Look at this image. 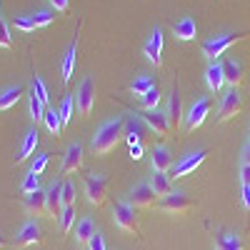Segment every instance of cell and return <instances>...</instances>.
Returning a JSON list of instances; mask_svg holds the SVG:
<instances>
[{"label":"cell","mask_w":250,"mask_h":250,"mask_svg":"<svg viewBox=\"0 0 250 250\" xmlns=\"http://www.w3.org/2000/svg\"><path fill=\"white\" fill-rule=\"evenodd\" d=\"M123 135H125V118H113L108 123H103L93 138L95 155H108L110 150H115Z\"/></svg>","instance_id":"obj_1"},{"label":"cell","mask_w":250,"mask_h":250,"mask_svg":"<svg viewBox=\"0 0 250 250\" xmlns=\"http://www.w3.org/2000/svg\"><path fill=\"white\" fill-rule=\"evenodd\" d=\"M248 33H220V35H215V38H210V40H205V43L200 45L203 48V55L210 60V62H218L228 50H230L238 40H243Z\"/></svg>","instance_id":"obj_2"},{"label":"cell","mask_w":250,"mask_h":250,"mask_svg":"<svg viewBox=\"0 0 250 250\" xmlns=\"http://www.w3.org/2000/svg\"><path fill=\"white\" fill-rule=\"evenodd\" d=\"M113 220H115V225L120 228V230H125V233H133V235L140 233L138 213H135V208L128 200H118L113 205Z\"/></svg>","instance_id":"obj_3"},{"label":"cell","mask_w":250,"mask_h":250,"mask_svg":"<svg viewBox=\"0 0 250 250\" xmlns=\"http://www.w3.org/2000/svg\"><path fill=\"white\" fill-rule=\"evenodd\" d=\"M75 105H78V113L80 118H88L95 108V83L90 75H85L78 85V93H75Z\"/></svg>","instance_id":"obj_4"},{"label":"cell","mask_w":250,"mask_h":250,"mask_svg":"<svg viewBox=\"0 0 250 250\" xmlns=\"http://www.w3.org/2000/svg\"><path fill=\"white\" fill-rule=\"evenodd\" d=\"M85 195H88V203L100 208L108 198V178L103 173H90L85 175Z\"/></svg>","instance_id":"obj_5"},{"label":"cell","mask_w":250,"mask_h":250,"mask_svg":"<svg viewBox=\"0 0 250 250\" xmlns=\"http://www.w3.org/2000/svg\"><path fill=\"white\" fill-rule=\"evenodd\" d=\"M240 110H243V95H240V90L238 88H228L223 100H220V105H218V123L233 120Z\"/></svg>","instance_id":"obj_6"},{"label":"cell","mask_w":250,"mask_h":250,"mask_svg":"<svg viewBox=\"0 0 250 250\" xmlns=\"http://www.w3.org/2000/svg\"><path fill=\"white\" fill-rule=\"evenodd\" d=\"M210 108H213V100H210V98H198V100H193L190 110L185 113V130L200 128V125L205 123V118H208V113H210Z\"/></svg>","instance_id":"obj_7"},{"label":"cell","mask_w":250,"mask_h":250,"mask_svg":"<svg viewBox=\"0 0 250 250\" xmlns=\"http://www.w3.org/2000/svg\"><path fill=\"white\" fill-rule=\"evenodd\" d=\"M160 210H165V213H170V215H185L188 210L193 208V200L188 198L185 193H180V190H173L170 195H165V198H160Z\"/></svg>","instance_id":"obj_8"},{"label":"cell","mask_w":250,"mask_h":250,"mask_svg":"<svg viewBox=\"0 0 250 250\" xmlns=\"http://www.w3.org/2000/svg\"><path fill=\"white\" fill-rule=\"evenodd\" d=\"M168 123H170V133H178L180 130V123L185 118V110H183V95H180V88L178 83H173V90H170V103H168Z\"/></svg>","instance_id":"obj_9"},{"label":"cell","mask_w":250,"mask_h":250,"mask_svg":"<svg viewBox=\"0 0 250 250\" xmlns=\"http://www.w3.org/2000/svg\"><path fill=\"white\" fill-rule=\"evenodd\" d=\"M128 203L135 208V210H138V208H153L158 203V195L150 188V183H138L130 190V195H128Z\"/></svg>","instance_id":"obj_10"},{"label":"cell","mask_w":250,"mask_h":250,"mask_svg":"<svg viewBox=\"0 0 250 250\" xmlns=\"http://www.w3.org/2000/svg\"><path fill=\"white\" fill-rule=\"evenodd\" d=\"M140 120L148 125L158 138H168L170 135V123H168V115H165L163 110H145L140 115Z\"/></svg>","instance_id":"obj_11"},{"label":"cell","mask_w":250,"mask_h":250,"mask_svg":"<svg viewBox=\"0 0 250 250\" xmlns=\"http://www.w3.org/2000/svg\"><path fill=\"white\" fill-rule=\"evenodd\" d=\"M205 155H208V150L205 148H200V150H195V153H190L188 158H183L175 168H173V180H180V178H185V175H190V173H195L198 168H200V163L205 160Z\"/></svg>","instance_id":"obj_12"},{"label":"cell","mask_w":250,"mask_h":250,"mask_svg":"<svg viewBox=\"0 0 250 250\" xmlns=\"http://www.w3.org/2000/svg\"><path fill=\"white\" fill-rule=\"evenodd\" d=\"M143 53H145V58H148L155 68L163 65V28H160V25L153 28V33H150V38H148V43H145Z\"/></svg>","instance_id":"obj_13"},{"label":"cell","mask_w":250,"mask_h":250,"mask_svg":"<svg viewBox=\"0 0 250 250\" xmlns=\"http://www.w3.org/2000/svg\"><path fill=\"white\" fill-rule=\"evenodd\" d=\"M83 168V145L80 143H73L68 145L65 155H62V165H60V175L65 178L70 173H78Z\"/></svg>","instance_id":"obj_14"},{"label":"cell","mask_w":250,"mask_h":250,"mask_svg":"<svg viewBox=\"0 0 250 250\" xmlns=\"http://www.w3.org/2000/svg\"><path fill=\"white\" fill-rule=\"evenodd\" d=\"M223 75H225V83L230 88H240V83L245 80V65L238 58H225L223 60Z\"/></svg>","instance_id":"obj_15"},{"label":"cell","mask_w":250,"mask_h":250,"mask_svg":"<svg viewBox=\"0 0 250 250\" xmlns=\"http://www.w3.org/2000/svg\"><path fill=\"white\" fill-rule=\"evenodd\" d=\"M45 198H48V218L53 220H60V213H62V180H55L50 183V188L45 190Z\"/></svg>","instance_id":"obj_16"},{"label":"cell","mask_w":250,"mask_h":250,"mask_svg":"<svg viewBox=\"0 0 250 250\" xmlns=\"http://www.w3.org/2000/svg\"><path fill=\"white\" fill-rule=\"evenodd\" d=\"M23 210L28 215H48V198H45V190H35V193H28L23 198Z\"/></svg>","instance_id":"obj_17"},{"label":"cell","mask_w":250,"mask_h":250,"mask_svg":"<svg viewBox=\"0 0 250 250\" xmlns=\"http://www.w3.org/2000/svg\"><path fill=\"white\" fill-rule=\"evenodd\" d=\"M40 240H43V230H40V225L35 220H30V223H25L23 228H20V233L15 238V245L18 248H33Z\"/></svg>","instance_id":"obj_18"},{"label":"cell","mask_w":250,"mask_h":250,"mask_svg":"<svg viewBox=\"0 0 250 250\" xmlns=\"http://www.w3.org/2000/svg\"><path fill=\"white\" fill-rule=\"evenodd\" d=\"M150 160H153V173H168L170 165H173V155H170V150L165 148V145H158V148H153Z\"/></svg>","instance_id":"obj_19"},{"label":"cell","mask_w":250,"mask_h":250,"mask_svg":"<svg viewBox=\"0 0 250 250\" xmlns=\"http://www.w3.org/2000/svg\"><path fill=\"white\" fill-rule=\"evenodd\" d=\"M75 62H78V35H75V40L70 43V48L65 50V55H62V68H60L62 83H70V78L75 73Z\"/></svg>","instance_id":"obj_20"},{"label":"cell","mask_w":250,"mask_h":250,"mask_svg":"<svg viewBox=\"0 0 250 250\" xmlns=\"http://www.w3.org/2000/svg\"><path fill=\"white\" fill-rule=\"evenodd\" d=\"M173 35H175L178 40H183V43H188V40H195V35H198L195 20H193V18H180L178 23L173 25Z\"/></svg>","instance_id":"obj_21"},{"label":"cell","mask_w":250,"mask_h":250,"mask_svg":"<svg viewBox=\"0 0 250 250\" xmlns=\"http://www.w3.org/2000/svg\"><path fill=\"white\" fill-rule=\"evenodd\" d=\"M215 250H243V240L233 230H218L215 233Z\"/></svg>","instance_id":"obj_22"},{"label":"cell","mask_w":250,"mask_h":250,"mask_svg":"<svg viewBox=\"0 0 250 250\" xmlns=\"http://www.w3.org/2000/svg\"><path fill=\"white\" fill-rule=\"evenodd\" d=\"M205 83L213 93H220L225 85V75H223V62H210L205 70Z\"/></svg>","instance_id":"obj_23"},{"label":"cell","mask_w":250,"mask_h":250,"mask_svg":"<svg viewBox=\"0 0 250 250\" xmlns=\"http://www.w3.org/2000/svg\"><path fill=\"white\" fill-rule=\"evenodd\" d=\"M125 135H128V143L130 145H143L145 123L138 120V118H128V120H125Z\"/></svg>","instance_id":"obj_24"},{"label":"cell","mask_w":250,"mask_h":250,"mask_svg":"<svg viewBox=\"0 0 250 250\" xmlns=\"http://www.w3.org/2000/svg\"><path fill=\"white\" fill-rule=\"evenodd\" d=\"M35 148H38V130L35 128H30L28 133H25V140H23V145H20V153H18V158H15V165H20V163H25L33 153H35Z\"/></svg>","instance_id":"obj_25"},{"label":"cell","mask_w":250,"mask_h":250,"mask_svg":"<svg viewBox=\"0 0 250 250\" xmlns=\"http://www.w3.org/2000/svg\"><path fill=\"white\" fill-rule=\"evenodd\" d=\"M150 188L155 190L158 198H165V195H170L173 193V178L168 173H153L150 178Z\"/></svg>","instance_id":"obj_26"},{"label":"cell","mask_w":250,"mask_h":250,"mask_svg":"<svg viewBox=\"0 0 250 250\" xmlns=\"http://www.w3.org/2000/svg\"><path fill=\"white\" fill-rule=\"evenodd\" d=\"M25 93L23 85H15V88H5L3 93H0V110H10L15 103L20 100V95Z\"/></svg>","instance_id":"obj_27"},{"label":"cell","mask_w":250,"mask_h":250,"mask_svg":"<svg viewBox=\"0 0 250 250\" xmlns=\"http://www.w3.org/2000/svg\"><path fill=\"white\" fill-rule=\"evenodd\" d=\"M98 230H95V223L90 220V218H83L78 225H75V240L78 243H90V238L95 235Z\"/></svg>","instance_id":"obj_28"},{"label":"cell","mask_w":250,"mask_h":250,"mask_svg":"<svg viewBox=\"0 0 250 250\" xmlns=\"http://www.w3.org/2000/svg\"><path fill=\"white\" fill-rule=\"evenodd\" d=\"M155 88V80L150 78V75H138L133 83H130V93H135V95H145L148 90H153Z\"/></svg>","instance_id":"obj_29"},{"label":"cell","mask_w":250,"mask_h":250,"mask_svg":"<svg viewBox=\"0 0 250 250\" xmlns=\"http://www.w3.org/2000/svg\"><path fill=\"white\" fill-rule=\"evenodd\" d=\"M43 123H45V128H48L55 138L62 133V123H60V115H58L55 108H45V118H43Z\"/></svg>","instance_id":"obj_30"},{"label":"cell","mask_w":250,"mask_h":250,"mask_svg":"<svg viewBox=\"0 0 250 250\" xmlns=\"http://www.w3.org/2000/svg\"><path fill=\"white\" fill-rule=\"evenodd\" d=\"M158 103H160V90H158V85H155L153 90H148L145 95H140L143 110H158Z\"/></svg>","instance_id":"obj_31"},{"label":"cell","mask_w":250,"mask_h":250,"mask_svg":"<svg viewBox=\"0 0 250 250\" xmlns=\"http://www.w3.org/2000/svg\"><path fill=\"white\" fill-rule=\"evenodd\" d=\"M73 225H75V205H68V208H62V213H60V230L70 233Z\"/></svg>","instance_id":"obj_32"},{"label":"cell","mask_w":250,"mask_h":250,"mask_svg":"<svg viewBox=\"0 0 250 250\" xmlns=\"http://www.w3.org/2000/svg\"><path fill=\"white\" fill-rule=\"evenodd\" d=\"M58 115H60V123H62V128H65V125H68V123L73 120V95H65V98H62Z\"/></svg>","instance_id":"obj_33"},{"label":"cell","mask_w":250,"mask_h":250,"mask_svg":"<svg viewBox=\"0 0 250 250\" xmlns=\"http://www.w3.org/2000/svg\"><path fill=\"white\" fill-rule=\"evenodd\" d=\"M30 118L35 120V123H40L45 118V105H43V100H40L35 93L30 95Z\"/></svg>","instance_id":"obj_34"},{"label":"cell","mask_w":250,"mask_h":250,"mask_svg":"<svg viewBox=\"0 0 250 250\" xmlns=\"http://www.w3.org/2000/svg\"><path fill=\"white\" fill-rule=\"evenodd\" d=\"M33 93L43 100V105L48 108V103H50V95H48V88H45V83L40 80L38 75H33Z\"/></svg>","instance_id":"obj_35"},{"label":"cell","mask_w":250,"mask_h":250,"mask_svg":"<svg viewBox=\"0 0 250 250\" xmlns=\"http://www.w3.org/2000/svg\"><path fill=\"white\" fill-rule=\"evenodd\" d=\"M30 18H33V25H35V28H48V25L53 23L55 15H53L50 10H38V13L30 15Z\"/></svg>","instance_id":"obj_36"},{"label":"cell","mask_w":250,"mask_h":250,"mask_svg":"<svg viewBox=\"0 0 250 250\" xmlns=\"http://www.w3.org/2000/svg\"><path fill=\"white\" fill-rule=\"evenodd\" d=\"M20 190H23L25 195H28V193H35V190H40V175H35V173H28V175H25V180H23V185H20Z\"/></svg>","instance_id":"obj_37"},{"label":"cell","mask_w":250,"mask_h":250,"mask_svg":"<svg viewBox=\"0 0 250 250\" xmlns=\"http://www.w3.org/2000/svg\"><path fill=\"white\" fill-rule=\"evenodd\" d=\"M62 205H75V185L70 180H62Z\"/></svg>","instance_id":"obj_38"},{"label":"cell","mask_w":250,"mask_h":250,"mask_svg":"<svg viewBox=\"0 0 250 250\" xmlns=\"http://www.w3.org/2000/svg\"><path fill=\"white\" fill-rule=\"evenodd\" d=\"M48 163H50V153L38 155V160H33V168H30V173H35V175H43V170L48 168Z\"/></svg>","instance_id":"obj_39"},{"label":"cell","mask_w":250,"mask_h":250,"mask_svg":"<svg viewBox=\"0 0 250 250\" xmlns=\"http://www.w3.org/2000/svg\"><path fill=\"white\" fill-rule=\"evenodd\" d=\"M15 28H18V30H25V33H33V30H35L33 18H30V15H18V18H15Z\"/></svg>","instance_id":"obj_40"},{"label":"cell","mask_w":250,"mask_h":250,"mask_svg":"<svg viewBox=\"0 0 250 250\" xmlns=\"http://www.w3.org/2000/svg\"><path fill=\"white\" fill-rule=\"evenodd\" d=\"M13 40H10V28L5 20H0V48H10Z\"/></svg>","instance_id":"obj_41"},{"label":"cell","mask_w":250,"mask_h":250,"mask_svg":"<svg viewBox=\"0 0 250 250\" xmlns=\"http://www.w3.org/2000/svg\"><path fill=\"white\" fill-rule=\"evenodd\" d=\"M88 245H90V250H105V238H103V233H95Z\"/></svg>","instance_id":"obj_42"},{"label":"cell","mask_w":250,"mask_h":250,"mask_svg":"<svg viewBox=\"0 0 250 250\" xmlns=\"http://www.w3.org/2000/svg\"><path fill=\"white\" fill-rule=\"evenodd\" d=\"M50 5H53L58 13H68V8H70V0H50Z\"/></svg>","instance_id":"obj_43"},{"label":"cell","mask_w":250,"mask_h":250,"mask_svg":"<svg viewBox=\"0 0 250 250\" xmlns=\"http://www.w3.org/2000/svg\"><path fill=\"white\" fill-rule=\"evenodd\" d=\"M243 205L245 210H250V183H243Z\"/></svg>","instance_id":"obj_44"},{"label":"cell","mask_w":250,"mask_h":250,"mask_svg":"<svg viewBox=\"0 0 250 250\" xmlns=\"http://www.w3.org/2000/svg\"><path fill=\"white\" fill-rule=\"evenodd\" d=\"M240 180H243V183H250V165H248V163L240 165Z\"/></svg>","instance_id":"obj_45"},{"label":"cell","mask_w":250,"mask_h":250,"mask_svg":"<svg viewBox=\"0 0 250 250\" xmlns=\"http://www.w3.org/2000/svg\"><path fill=\"white\" fill-rule=\"evenodd\" d=\"M130 158L133 160H140L143 158V145H130Z\"/></svg>","instance_id":"obj_46"},{"label":"cell","mask_w":250,"mask_h":250,"mask_svg":"<svg viewBox=\"0 0 250 250\" xmlns=\"http://www.w3.org/2000/svg\"><path fill=\"white\" fill-rule=\"evenodd\" d=\"M243 163H248V165H250V140L245 143V148H243Z\"/></svg>","instance_id":"obj_47"},{"label":"cell","mask_w":250,"mask_h":250,"mask_svg":"<svg viewBox=\"0 0 250 250\" xmlns=\"http://www.w3.org/2000/svg\"><path fill=\"white\" fill-rule=\"evenodd\" d=\"M5 245V240H3V235H0V248H3Z\"/></svg>","instance_id":"obj_48"}]
</instances>
